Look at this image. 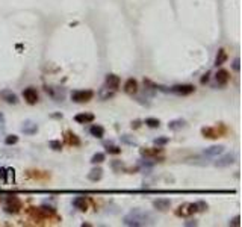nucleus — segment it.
<instances>
[{"label": "nucleus", "instance_id": "1", "mask_svg": "<svg viewBox=\"0 0 242 227\" xmlns=\"http://www.w3.org/2000/svg\"><path fill=\"white\" fill-rule=\"evenodd\" d=\"M123 223L126 226H130V227L147 226V224L153 223V217H151V214L144 212L141 209H133L132 212H129L126 217L123 218Z\"/></svg>", "mask_w": 242, "mask_h": 227}, {"label": "nucleus", "instance_id": "2", "mask_svg": "<svg viewBox=\"0 0 242 227\" xmlns=\"http://www.w3.org/2000/svg\"><path fill=\"white\" fill-rule=\"evenodd\" d=\"M225 132H227V129L224 127L223 124L215 126V127H203L201 129V135H203L204 138H209V139L221 138Z\"/></svg>", "mask_w": 242, "mask_h": 227}, {"label": "nucleus", "instance_id": "3", "mask_svg": "<svg viewBox=\"0 0 242 227\" xmlns=\"http://www.w3.org/2000/svg\"><path fill=\"white\" fill-rule=\"evenodd\" d=\"M21 209H23V203L17 195H9L6 198V205H5L6 214H18Z\"/></svg>", "mask_w": 242, "mask_h": 227}, {"label": "nucleus", "instance_id": "4", "mask_svg": "<svg viewBox=\"0 0 242 227\" xmlns=\"http://www.w3.org/2000/svg\"><path fill=\"white\" fill-rule=\"evenodd\" d=\"M94 97V91L91 89H76L71 92V100L76 103H86Z\"/></svg>", "mask_w": 242, "mask_h": 227}, {"label": "nucleus", "instance_id": "5", "mask_svg": "<svg viewBox=\"0 0 242 227\" xmlns=\"http://www.w3.org/2000/svg\"><path fill=\"white\" fill-rule=\"evenodd\" d=\"M141 156L142 158H147V159H159L162 160L164 159V148H161L159 146L157 147H148V148H141L139 150Z\"/></svg>", "mask_w": 242, "mask_h": 227}, {"label": "nucleus", "instance_id": "6", "mask_svg": "<svg viewBox=\"0 0 242 227\" xmlns=\"http://www.w3.org/2000/svg\"><path fill=\"white\" fill-rule=\"evenodd\" d=\"M195 212H198V207L195 203H183V205H180V206L177 207V210H175V215L177 217H191L194 215Z\"/></svg>", "mask_w": 242, "mask_h": 227}, {"label": "nucleus", "instance_id": "7", "mask_svg": "<svg viewBox=\"0 0 242 227\" xmlns=\"http://www.w3.org/2000/svg\"><path fill=\"white\" fill-rule=\"evenodd\" d=\"M235 160H236V156H235L233 153H227V155L221 156V158L215 162V167H218V168L230 167L232 164H235Z\"/></svg>", "mask_w": 242, "mask_h": 227}, {"label": "nucleus", "instance_id": "8", "mask_svg": "<svg viewBox=\"0 0 242 227\" xmlns=\"http://www.w3.org/2000/svg\"><path fill=\"white\" fill-rule=\"evenodd\" d=\"M23 97H24V100L29 105H37V101H38V92H37L35 88L29 86V88H26L23 91Z\"/></svg>", "mask_w": 242, "mask_h": 227}, {"label": "nucleus", "instance_id": "9", "mask_svg": "<svg viewBox=\"0 0 242 227\" xmlns=\"http://www.w3.org/2000/svg\"><path fill=\"white\" fill-rule=\"evenodd\" d=\"M171 91L174 92V94H179V96H189V94H192L194 91H195V86L194 85H175L171 88Z\"/></svg>", "mask_w": 242, "mask_h": 227}, {"label": "nucleus", "instance_id": "10", "mask_svg": "<svg viewBox=\"0 0 242 227\" xmlns=\"http://www.w3.org/2000/svg\"><path fill=\"white\" fill-rule=\"evenodd\" d=\"M215 80H216V83H218L220 86H225V85L229 83V80H230V73L224 68L218 70L216 74H215Z\"/></svg>", "mask_w": 242, "mask_h": 227}, {"label": "nucleus", "instance_id": "11", "mask_svg": "<svg viewBox=\"0 0 242 227\" xmlns=\"http://www.w3.org/2000/svg\"><path fill=\"white\" fill-rule=\"evenodd\" d=\"M21 132H23L24 135H35V133L38 132V126H37V123H33L32 120H26V121L23 123V126H21Z\"/></svg>", "mask_w": 242, "mask_h": 227}, {"label": "nucleus", "instance_id": "12", "mask_svg": "<svg viewBox=\"0 0 242 227\" xmlns=\"http://www.w3.org/2000/svg\"><path fill=\"white\" fill-rule=\"evenodd\" d=\"M0 97L5 100L6 103H9V105H17V103H18V97H17V94L12 92L11 89H3V91L0 92Z\"/></svg>", "mask_w": 242, "mask_h": 227}, {"label": "nucleus", "instance_id": "13", "mask_svg": "<svg viewBox=\"0 0 242 227\" xmlns=\"http://www.w3.org/2000/svg\"><path fill=\"white\" fill-rule=\"evenodd\" d=\"M124 92L129 94V96H133L138 92V80L133 79V77H130V79L126 80V83H124Z\"/></svg>", "mask_w": 242, "mask_h": 227}, {"label": "nucleus", "instance_id": "14", "mask_svg": "<svg viewBox=\"0 0 242 227\" xmlns=\"http://www.w3.org/2000/svg\"><path fill=\"white\" fill-rule=\"evenodd\" d=\"M64 139H65V142H67L68 146H73V147H77L80 146V139L76 133H73L71 130H67L65 133H64Z\"/></svg>", "mask_w": 242, "mask_h": 227}, {"label": "nucleus", "instance_id": "15", "mask_svg": "<svg viewBox=\"0 0 242 227\" xmlns=\"http://www.w3.org/2000/svg\"><path fill=\"white\" fill-rule=\"evenodd\" d=\"M224 146H212V147L206 148L203 151L204 156H209V158H215V156H220L224 153Z\"/></svg>", "mask_w": 242, "mask_h": 227}, {"label": "nucleus", "instance_id": "16", "mask_svg": "<svg viewBox=\"0 0 242 227\" xmlns=\"http://www.w3.org/2000/svg\"><path fill=\"white\" fill-rule=\"evenodd\" d=\"M120 77L116 74H107L106 76V85H107V89H112V91H116L120 88Z\"/></svg>", "mask_w": 242, "mask_h": 227}, {"label": "nucleus", "instance_id": "17", "mask_svg": "<svg viewBox=\"0 0 242 227\" xmlns=\"http://www.w3.org/2000/svg\"><path fill=\"white\" fill-rule=\"evenodd\" d=\"M74 120L77 121L79 124H88V123H92L96 117H94V114H91V112H82V114H77Z\"/></svg>", "mask_w": 242, "mask_h": 227}, {"label": "nucleus", "instance_id": "18", "mask_svg": "<svg viewBox=\"0 0 242 227\" xmlns=\"http://www.w3.org/2000/svg\"><path fill=\"white\" fill-rule=\"evenodd\" d=\"M153 206H155V209H157V210L165 212V210H168L170 206H171V200H168V198H157V200L153 201Z\"/></svg>", "mask_w": 242, "mask_h": 227}, {"label": "nucleus", "instance_id": "19", "mask_svg": "<svg viewBox=\"0 0 242 227\" xmlns=\"http://www.w3.org/2000/svg\"><path fill=\"white\" fill-rule=\"evenodd\" d=\"M101 177H103V170L100 167H94L89 171V174H88V179L91 182H97V180H100Z\"/></svg>", "mask_w": 242, "mask_h": 227}, {"label": "nucleus", "instance_id": "20", "mask_svg": "<svg viewBox=\"0 0 242 227\" xmlns=\"http://www.w3.org/2000/svg\"><path fill=\"white\" fill-rule=\"evenodd\" d=\"M89 133L94 136V138H103L105 136V127L103 126H100V124H94V126H91L89 129Z\"/></svg>", "mask_w": 242, "mask_h": 227}, {"label": "nucleus", "instance_id": "21", "mask_svg": "<svg viewBox=\"0 0 242 227\" xmlns=\"http://www.w3.org/2000/svg\"><path fill=\"white\" fill-rule=\"evenodd\" d=\"M73 206L79 210H86L88 209V200L85 197H76L73 200Z\"/></svg>", "mask_w": 242, "mask_h": 227}, {"label": "nucleus", "instance_id": "22", "mask_svg": "<svg viewBox=\"0 0 242 227\" xmlns=\"http://www.w3.org/2000/svg\"><path fill=\"white\" fill-rule=\"evenodd\" d=\"M185 124H186L185 120L177 118V120H173V121L168 123V129H170V130H180L182 127H185Z\"/></svg>", "mask_w": 242, "mask_h": 227}, {"label": "nucleus", "instance_id": "23", "mask_svg": "<svg viewBox=\"0 0 242 227\" xmlns=\"http://www.w3.org/2000/svg\"><path fill=\"white\" fill-rule=\"evenodd\" d=\"M225 61H227V52L224 49H220L218 53H216V58H215V65L220 67V65H223Z\"/></svg>", "mask_w": 242, "mask_h": 227}, {"label": "nucleus", "instance_id": "24", "mask_svg": "<svg viewBox=\"0 0 242 227\" xmlns=\"http://www.w3.org/2000/svg\"><path fill=\"white\" fill-rule=\"evenodd\" d=\"M105 159H106V155L101 153V151H98V153H96V155L91 158V164H94V165L101 164V162H105Z\"/></svg>", "mask_w": 242, "mask_h": 227}, {"label": "nucleus", "instance_id": "25", "mask_svg": "<svg viewBox=\"0 0 242 227\" xmlns=\"http://www.w3.org/2000/svg\"><path fill=\"white\" fill-rule=\"evenodd\" d=\"M106 153H109V155H120L121 153V147L112 146V144H106Z\"/></svg>", "mask_w": 242, "mask_h": 227}, {"label": "nucleus", "instance_id": "26", "mask_svg": "<svg viewBox=\"0 0 242 227\" xmlns=\"http://www.w3.org/2000/svg\"><path fill=\"white\" fill-rule=\"evenodd\" d=\"M145 124H147L148 127L156 129V127H159V126H161V121H159L157 118H145Z\"/></svg>", "mask_w": 242, "mask_h": 227}, {"label": "nucleus", "instance_id": "27", "mask_svg": "<svg viewBox=\"0 0 242 227\" xmlns=\"http://www.w3.org/2000/svg\"><path fill=\"white\" fill-rule=\"evenodd\" d=\"M18 142V136L17 135H8L6 138H5V144L6 146H14V144H17Z\"/></svg>", "mask_w": 242, "mask_h": 227}, {"label": "nucleus", "instance_id": "28", "mask_svg": "<svg viewBox=\"0 0 242 227\" xmlns=\"http://www.w3.org/2000/svg\"><path fill=\"white\" fill-rule=\"evenodd\" d=\"M48 146H50V148H53V150H56V151L62 150V142H61V141H50Z\"/></svg>", "mask_w": 242, "mask_h": 227}, {"label": "nucleus", "instance_id": "29", "mask_svg": "<svg viewBox=\"0 0 242 227\" xmlns=\"http://www.w3.org/2000/svg\"><path fill=\"white\" fill-rule=\"evenodd\" d=\"M8 182V174H6V168H0V185Z\"/></svg>", "mask_w": 242, "mask_h": 227}, {"label": "nucleus", "instance_id": "30", "mask_svg": "<svg viewBox=\"0 0 242 227\" xmlns=\"http://www.w3.org/2000/svg\"><path fill=\"white\" fill-rule=\"evenodd\" d=\"M168 141H170V138H166V136H162V138H156L155 139V144H156V146H165Z\"/></svg>", "mask_w": 242, "mask_h": 227}, {"label": "nucleus", "instance_id": "31", "mask_svg": "<svg viewBox=\"0 0 242 227\" xmlns=\"http://www.w3.org/2000/svg\"><path fill=\"white\" fill-rule=\"evenodd\" d=\"M229 224H230V226H235V227H239V226H241V217H239V215H238V217H235L232 221L229 223Z\"/></svg>", "mask_w": 242, "mask_h": 227}, {"label": "nucleus", "instance_id": "32", "mask_svg": "<svg viewBox=\"0 0 242 227\" xmlns=\"http://www.w3.org/2000/svg\"><path fill=\"white\" fill-rule=\"evenodd\" d=\"M195 205L198 207V210H206L207 209V203H204V201H197Z\"/></svg>", "mask_w": 242, "mask_h": 227}, {"label": "nucleus", "instance_id": "33", "mask_svg": "<svg viewBox=\"0 0 242 227\" xmlns=\"http://www.w3.org/2000/svg\"><path fill=\"white\" fill-rule=\"evenodd\" d=\"M121 139H123L124 142H127V144H136L135 139H133V141H132V139H129V138H127V135H123V136H121Z\"/></svg>", "mask_w": 242, "mask_h": 227}, {"label": "nucleus", "instance_id": "34", "mask_svg": "<svg viewBox=\"0 0 242 227\" xmlns=\"http://www.w3.org/2000/svg\"><path fill=\"white\" fill-rule=\"evenodd\" d=\"M233 70H235V71H239V59L233 61Z\"/></svg>", "mask_w": 242, "mask_h": 227}, {"label": "nucleus", "instance_id": "35", "mask_svg": "<svg viewBox=\"0 0 242 227\" xmlns=\"http://www.w3.org/2000/svg\"><path fill=\"white\" fill-rule=\"evenodd\" d=\"M185 226H197V221L195 220H188V221H185Z\"/></svg>", "mask_w": 242, "mask_h": 227}, {"label": "nucleus", "instance_id": "36", "mask_svg": "<svg viewBox=\"0 0 242 227\" xmlns=\"http://www.w3.org/2000/svg\"><path fill=\"white\" fill-rule=\"evenodd\" d=\"M209 76H210V73H209V71H207V73H206V74H204L203 77H201V83H206V82H207V80H209Z\"/></svg>", "mask_w": 242, "mask_h": 227}, {"label": "nucleus", "instance_id": "37", "mask_svg": "<svg viewBox=\"0 0 242 227\" xmlns=\"http://www.w3.org/2000/svg\"><path fill=\"white\" fill-rule=\"evenodd\" d=\"M139 123H141V121H138V120H136L135 123H132V127H135V129H138V127H139Z\"/></svg>", "mask_w": 242, "mask_h": 227}, {"label": "nucleus", "instance_id": "38", "mask_svg": "<svg viewBox=\"0 0 242 227\" xmlns=\"http://www.w3.org/2000/svg\"><path fill=\"white\" fill-rule=\"evenodd\" d=\"M5 123V117H3V114L0 112V124H3Z\"/></svg>", "mask_w": 242, "mask_h": 227}, {"label": "nucleus", "instance_id": "39", "mask_svg": "<svg viewBox=\"0 0 242 227\" xmlns=\"http://www.w3.org/2000/svg\"><path fill=\"white\" fill-rule=\"evenodd\" d=\"M0 200H2V195H0Z\"/></svg>", "mask_w": 242, "mask_h": 227}]
</instances>
